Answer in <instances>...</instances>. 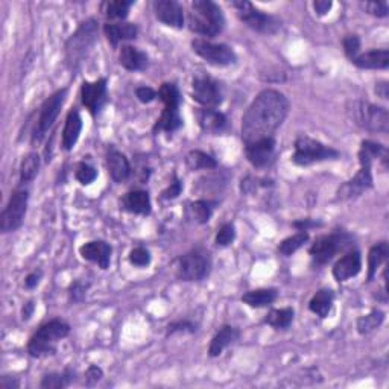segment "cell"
I'll return each mask as SVG.
<instances>
[{
  "label": "cell",
  "mask_w": 389,
  "mask_h": 389,
  "mask_svg": "<svg viewBox=\"0 0 389 389\" xmlns=\"http://www.w3.org/2000/svg\"><path fill=\"white\" fill-rule=\"evenodd\" d=\"M287 97L274 88L263 90L251 105L248 106L242 118V140L244 143H254L272 134L283 125L289 113Z\"/></svg>",
  "instance_id": "obj_1"
},
{
  "label": "cell",
  "mask_w": 389,
  "mask_h": 389,
  "mask_svg": "<svg viewBox=\"0 0 389 389\" xmlns=\"http://www.w3.org/2000/svg\"><path fill=\"white\" fill-rule=\"evenodd\" d=\"M382 160L383 166H388V149L371 140H363L359 149V163L360 169L356 175L345 181V183L338 189L336 201H350L354 198L360 196L363 192H367L372 187V172L371 166L374 160Z\"/></svg>",
  "instance_id": "obj_2"
},
{
  "label": "cell",
  "mask_w": 389,
  "mask_h": 389,
  "mask_svg": "<svg viewBox=\"0 0 389 389\" xmlns=\"http://www.w3.org/2000/svg\"><path fill=\"white\" fill-rule=\"evenodd\" d=\"M225 26L223 13L212 0H193L189 13V29L198 35L213 38Z\"/></svg>",
  "instance_id": "obj_3"
},
{
  "label": "cell",
  "mask_w": 389,
  "mask_h": 389,
  "mask_svg": "<svg viewBox=\"0 0 389 389\" xmlns=\"http://www.w3.org/2000/svg\"><path fill=\"white\" fill-rule=\"evenodd\" d=\"M70 326L63 319H51L45 322L37 332L31 336L28 342V353L32 358H46L58 350V344L68 338Z\"/></svg>",
  "instance_id": "obj_4"
},
{
  "label": "cell",
  "mask_w": 389,
  "mask_h": 389,
  "mask_svg": "<svg viewBox=\"0 0 389 389\" xmlns=\"http://www.w3.org/2000/svg\"><path fill=\"white\" fill-rule=\"evenodd\" d=\"M97 40V22L88 19L79 24L74 34L65 43V64L72 72H77L84 63Z\"/></svg>",
  "instance_id": "obj_5"
},
{
  "label": "cell",
  "mask_w": 389,
  "mask_h": 389,
  "mask_svg": "<svg viewBox=\"0 0 389 389\" xmlns=\"http://www.w3.org/2000/svg\"><path fill=\"white\" fill-rule=\"evenodd\" d=\"M159 97L164 104V110L161 116L157 119L154 125V132L164 131V132H173L183 127V119L180 116V105H181V95L180 90L172 82H164L161 84L159 92Z\"/></svg>",
  "instance_id": "obj_6"
},
{
  "label": "cell",
  "mask_w": 389,
  "mask_h": 389,
  "mask_svg": "<svg viewBox=\"0 0 389 389\" xmlns=\"http://www.w3.org/2000/svg\"><path fill=\"white\" fill-rule=\"evenodd\" d=\"M353 248V237L347 231H333V233L319 236L312 244L309 254L318 264H326L335 259L339 253H345Z\"/></svg>",
  "instance_id": "obj_7"
},
{
  "label": "cell",
  "mask_w": 389,
  "mask_h": 389,
  "mask_svg": "<svg viewBox=\"0 0 389 389\" xmlns=\"http://www.w3.org/2000/svg\"><path fill=\"white\" fill-rule=\"evenodd\" d=\"M295 152L292 161L296 166H310L313 163H321L327 160H338L339 154L336 149L330 148L315 138L301 136L295 140Z\"/></svg>",
  "instance_id": "obj_8"
},
{
  "label": "cell",
  "mask_w": 389,
  "mask_h": 389,
  "mask_svg": "<svg viewBox=\"0 0 389 389\" xmlns=\"http://www.w3.org/2000/svg\"><path fill=\"white\" fill-rule=\"evenodd\" d=\"M233 8L237 11L239 19H241L248 28L259 32L264 35H274L281 29V22L274 17L257 10L253 3L246 2V0H235Z\"/></svg>",
  "instance_id": "obj_9"
},
{
  "label": "cell",
  "mask_w": 389,
  "mask_h": 389,
  "mask_svg": "<svg viewBox=\"0 0 389 389\" xmlns=\"http://www.w3.org/2000/svg\"><path fill=\"white\" fill-rule=\"evenodd\" d=\"M68 92H69L68 88L56 90V92L49 96L43 102V105H41L37 125L34 132H32V138H31L32 145H38L43 142V138L46 137L47 132L55 125L58 116H60V111L65 102V97H68Z\"/></svg>",
  "instance_id": "obj_10"
},
{
  "label": "cell",
  "mask_w": 389,
  "mask_h": 389,
  "mask_svg": "<svg viewBox=\"0 0 389 389\" xmlns=\"http://www.w3.org/2000/svg\"><path fill=\"white\" fill-rule=\"evenodd\" d=\"M212 271L210 253L204 248H195L178 260L177 277L183 281H201Z\"/></svg>",
  "instance_id": "obj_11"
},
{
  "label": "cell",
  "mask_w": 389,
  "mask_h": 389,
  "mask_svg": "<svg viewBox=\"0 0 389 389\" xmlns=\"http://www.w3.org/2000/svg\"><path fill=\"white\" fill-rule=\"evenodd\" d=\"M354 122L363 129L371 132H382L386 134L389 131V114L386 109L372 105L370 102L358 101L353 102V109L350 110Z\"/></svg>",
  "instance_id": "obj_12"
},
{
  "label": "cell",
  "mask_w": 389,
  "mask_h": 389,
  "mask_svg": "<svg viewBox=\"0 0 389 389\" xmlns=\"http://www.w3.org/2000/svg\"><path fill=\"white\" fill-rule=\"evenodd\" d=\"M28 201V190H14L10 201H8L2 214H0V230H2V233H11V231H15L22 227L24 216H26Z\"/></svg>",
  "instance_id": "obj_13"
},
{
  "label": "cell",
  "mask_w": 389,
  "mask_h": 389,
  "mask_svg": "<svg viewBox=\"0 0 389 389\" xmlns=\"http://www.w3.org/2000/svg\"><path fill=\"white\" fill-rule=\"evenodd\" d=\"M192 49L204 61L212 65H218V68H227V65H233L237 61L236 52L223 43H212L209 40L196 38L192 41Z\"/></svg>",
  "instance_id": "obj_14"
},
{
  "label": "cell",
  "mask_w": 389,
  "mask_h": 389,
  "mask_svg": "<svg viewBox=\"0 0 389 389\" xmlns=\"http://www.w3.org/2000/svg\"><path fill=\"white\" fill-rule=\"evenodd\" d=\"M192 96L205 109H214L222 104L223 92L218 81L209 77H196L192 84Z\"/></svg>",
  "instance_id": "obj_15"
},
{
  "label": "cell",
  "mask_w": 389,
  "mask_h": 389,
  "mask_svg": "<svg viewBox=\"0 0 389 389\" xmlns=\"http://www.w3.org/2000/svg\"><path fill=\"white\" fill-rule=\"evenodd\" d=\"M81 101L92 116H96L106 102V79L102 78L93 82L86 81L81 87Z\"/></svg>",
  "instance_id": "obj_16"
},
{
  "label": "cell",
  "mask_w": 389,
  "mask_h": 389,
  "mask_svg": "<svg viewBox=\"0 0 389 389\" xmlns=\"http://www.w3.org/2000/svg\"><path fill=\"white\" fill-rule=\"evenodd\" d=\"M152 10L157 20H160L166 26L175 29H181L184 26L183 6L175 2V0H155L152 3Z\"/></svg>",
  "instance_id": "obj_17"
},
{
  "label": "cell",
  "mask_w": 389,
  "mask_h": 389,
  "mask_svg": "<svg viewBox=\"0 0 389 389\" xmlns=\"http://www.w3.org/2000/svg\"><path fill=\"white\" fill-rule=\"evenodd\" d=\"M276 152V138L268 137L259 142L245 145V155L254 168H263L272 160Z\"/></svg>",
  "instance_id": "obj_18"
},
{
  "label": "cell",
  "mask_w": 389,
  "mask_h": 389,
  "mask_svg": "<svg viewBox=\"0 0 389 389\" xmlns=\"http://www.w3.org/2000/svg\"><path fill=\"white\" fill-rule=\"evenodd\" d=\"M362 269V257L360 253L356 250H350L344 257L339 259L333 267V277L339 283L356 277Z\"/></svg>",
  "instance_id": "obj_19"
},
{
  "label": "cell",
  "mask_w": 389,
  "mask_h": 389,
  "mask_svg": "<svg viewBox=\"0 0 389 389\" xmlns=\"http://www.w3.org/2000/svg\"><path fill=\"white\" fill-rule=\"evenodd\" d=\"M111 246L104 241H92L79 248L81 257L84 260L97 263L101 269H109L111 262Z\"/></svg>",
  "instance_id": "obj_20"
},
{
  "label": "cell",
  "mask_w": 389,
  "mask_h": 389,
  "mask_svg": "<svg viewBox=\"0 0 389 389\" xmlns=\"http://www.w3.org/2000/svg\"><path fill=\"white\" fill-rule=\"evenodd\" d=\"M351 63L359 69L385 70L389 68V51L388 49H372V51L356 55Z\"/></svg>",
  "instance_id": "obj_21"
},
{
  "label": "cell",
  "mask_w": 389,
  "mask_h": 389,
  "mask_svg": "<svg viewBox=\"0 0 389 389\" xmlns=\"http://www.w3.org/2000/svg\"><path fill=\"white\" fill-rule=\"evenodd\" d=\"M106 168L116 183H125L131 175V166L127 155L113 146L106 151Z\"/></svg>",
  "instance_id": "obj_22"
},
{
  "label": "cell",
  "mask_w": 389,
  "mask_h": 389,
  "mask_svg": "<svg viewBox=\"0 0 389 389\" xmlns=\"http://www.w3.org/2000/svg\"><path fill=\"white\" fill-rule=\"evenodd\" d=\"M196 119L207 134H219L227 127L225 114L214 109H200L196 111Z\"/></svg>",
  "instance_id": "obj_23"
},
{
  "label": "cell",
  "mask_w": 389,
  "mask_h": 389,
  "mask_svg": "<svg viewBox=\"0 0 389 389\" xmlns=\"http://www.w3.org/2000/svg\"><path fill=\"white\" fill-rule=\"evenodd\" d=\"M241 338V330L233 326H223L219 332L213 336L210 347H209V356L210 358H218L222 351L228 349L230 345H233Z\"/></svg>",
  "instance_id": "obj_24"
},
{
  "label": "cell",
  "mask_w": 389,
  "mask_h": 389,
  "mask_svg": "<svg viewBox=\"0 0 389 389\" xmlns=\"http://www.w3.org/2000/svg\"><path fill=\"white\" fill-rule=\"evenodd\" d=\"M82 131V119L81 114L77 109H72L65 118V123H64V129H63V138H61V146L64 151H72L77 145L79 134Z\"/></svg>",
  "instance_id": "obj_25"
},
{
  "label": "cell",
  "mask_w": 389,
  "mask_h": 389,
  "mask_svg": "<svg viewBox=\"0 0 389 389\" xmlns=\"http://www.w3.org/2000/svg\"><path fill=\"white\" fill-rule=\"evenodd\" d=\"M104 34L113 47H118L120 41L136 40L138 28L134 23H105Z\"/></svg>",
  "instance_id": "obj_26"
},
{
  "label": "cell",
  "mask_w": 389,
  "mask_h": 389,
  "mask_svg": "<svg viewBox=\"0 0 389 389\" xmlns=\"http://www.w3.org/2000/svg\"><path fill=\"white\" fill-rule=\"evenodd\" d=\"M119 63L122 68H125L129 72H138V70H145L148 68L149 58L143 51H140V49L125 45L120 49Z\"/></svg>",
  "instance_id": "obj_27"
},
{
  "label": "cell",
  "mask_w": 389,
  "mask_h": 389,
  "mask_svg": "<svg viewBox=\"0 0 389 389\" xmlns=\"http://www.w3.org/2000/svg\"><path fill=\"white\" fill-rule=\"evenodd\" d=\"M122 205L127 212L134 214H143V216H146V214H149L152 210L151 196H149V193L145 192V190H132V192H128L123 196Z\"/></svg>",
  "instance_id": "obj_28"
},
{
  "label": "cell",
  "mask_w": 389,
  "mask_h": 389,
  "mask_svg": "<svg viewBox=\"0 0 389 389\" xmlns=\"http://www.w3.org/2000/svg\"><path fill=\"white\" fill-rule=\"evenodd\" d=\"M335 301V294L330 289H319V291L312 296L309 301V309L312 313H315L319 318H327L328 313L332 312Z\"/></svg>",
  "instance_id": "obj_29"
},
{
  "label": "cell",
  "mask_w": 389,
  "mask_h": 389,
  "mask_svg": "<svg viewBox=\"0 0 389 389\" xmlns=\"http://www.w3.org/2000/svg\"><path fill=\"white\" fill-rule=\"evenodd\" d=\"M278 296L277 289L272 287H264V289H254V291H250L244 294L242 301L245 304L250 305V308H267V305L272 304Z\"/></svg>",
  "instance_id": "obj_30"
},
{
  "label": "cell",
  "mask_w": 389,
  "mask_h": 389,
  "mask_svg": "<svg viewBox=\"0 0 389 389\" xmlns=\"http://www.w3.org/2000/svg\"><path fill=\"white\" fill-rule=\"evenodd\" d=\"M388 255H389L388 242H379L371 246V250L368 253V283L374 280L377 269L380 268V264L386 262Z\"/></svg>",
  "instance_id": "obj_31"
},
{
  "label": "cell",
  "mask_w": 389,
  "mask_h": 389,
  "mask_svg": "<svg viewBox=\"0 0 389 389\" xmlns=\"http://www.w3.org/2000/svg\"><path fill=\"white\" fill-rule=\"evenodd\" d=\"M74 380V370L65 368L61 372H49L43 377L40 388L43 389H63L68 388Z\"/></svg>",
  "instance_id": "obj_32"
},
{
  "label": "cell",
  "mask_w": 389,
  "mask_h": 389,
  "mask_svg": "<svg viewBox=\"0 0 389 389\" xmlns=\"http://www.w3.org/2000/svg\"><path fill=\"white\" fill-rule=\"evenodd\" d=\"M132 5H134L132 0H113L102 3V13L110 20H125Z\"/></svg>",
  "instance_id": "obj_33"
},
{
  "label": "cell",
  "mask_w": 389,
  "mask_h": 389,
  "mask_svg": "<svg viewBox=\"0 0 389 389\" xmlns=\"http://www.w3.org/2000/svg\"><path fill=\"white\" fill-rule=\"evenodd\" d=\"M212 213H213V207L212 203L209 201H195V203H190L187 205V210L186 214L190 221H193L196 223H207L212 218Z\"/></svg>",
  "instance_id": "obj_34"
},
{
  "label": "cell",
  "mask_w": 389,
  "mask_h": 389,
  "mask_svg": "<svg viewBox=\"0 0 389 389\" xmlns=\"http://www.w3.org/2000/svg\"><path fill=\"white\" fill-rule=\"evenodd\" d=\"M295 312L292 308L286 309H272L267 318H264V324L274 327L277 330H285L292 324Z\"/></svg>",
  "instance_id": "obj_35"
},
{
  "label": "cell",
  "mask_w": 389,
  "mask_h": 389,
  "mask_svg": "<svg viewBox=\"0 0 389 389\" xmlns=\"http://www.w3.org/2000/svg\"><path fill=\"white\" fill-rule=\"evenodd\" d=\"M186 164L190 170H200V169H216L218 161L212 155L203 151H190L186 157Z\"/></svg>",
  "instance_id": "obj_36"
},
{
  "label": "cell",
  "mask_w": 389,
  "mask_h": 389,
  "mask_svg": "<svg viewBox=\"0 0 389 389\" xmlns=\"http://www.w3.org/2000/svg\"><path fill=\"white\" fill-rule=\"evenodd\" d=\"M383 321H385V313L382 310L374 309V310H371L368 315L360 317L358 319V326L356 327H358V332L360 335H370L382 326Z\"/></svg>",
  "instance_id": "obj_37"
},
{
  "label": "cell",
  "mask_w": 389,
  "mask_h": 389,
  "mask_svg": "<svg viewBox=\"0 0 389 389\" xmlns=\"http://www.w3.org/2000/svg\"><path fill=\"white\" fill-rule=\"evenodd\" d=\"M40 169V155L37 152H29L20 164V183L26 184L37 177Z\"/></svg>",
  "instance_id": "obj_38"
},
{
  "label": "cell",
  "mask_w": 389,
  "mask_h": 389,
  "mask_svg": "<svg viewBox=\"0 0 389 389\" xmlns=\"http://www.w3.org/2000/svg\"><path fill=\"white\" fill-rule=\"evenodd\" d=\"M308 241H309L308 231H300V233L289 236L285 239V241H281L278 245V253L289 257V255H292L294 253L300 250L301 246H304V244H308Z\"/></svg>",
  "instance_id": "obj_39"
},
{
  "label": "cell",
  "mask_w": 389,
  "mask_h": 389,
  "mask_svg": "<svg viewBox=\"0 0 389 389\" xmlns=\"http://www.w3.org/2000/svg\"><path fill=\"white\" fill-rule=\"evenodd\" d=\"M74 178H77L82 186H88L97 178V172L95 168L90 166V164L79 163L77 166V170H74Z\"/></svg>",
  "instance_id": "obj_40"
},
{
  "label": "cell",
  "mask_w": 389,
  "mask_h": 389,
  "mask_svg": "<svg viewBox=\"0 0 389 389\" xmlns=\"http://www.w3.org/2000/svg\"><path fill=\"white\" fill-rule=\"evenodd\" d=\"M236 239V228L235 223H223V225L219 228L218 235H216V245L221 248H225L228 245H231L235 242Z\"/></svg>",
  "instance_id": "obj_41"
},
{
  "label": "cell",
  "mask_w": 389,
  "mask_h": 389,
  "mask_svg": "<svg viewBox=\"0 0 389 389\" xmlns=\"http://www.w3.org/2000/svg\"><path fill=\"white\" fill-rule=\"evenodd\" d=\"M129 262H131V264H134V267H138V268L148 267V264L151 263V253H149L143 246H137V248H134V250H131Z\"/></svg>",
  "instance_id": "obj_42"
},
{
  "label": "cell",
  "mask_w": 389,
  "mask_h": 389,
  "mask_svg": "<svg viewBox=\"0 0 389 389\" xmlns=\"http://www.w3.org/2000/svg\"><path fill=\"white\" fill-rule=\"evenodd\" d=\"M90 283H86L82 280H77L73 281L69 287V298L72 303H81L86 298V294L88 291Z\"/></svg>",
  "instance_id": "obj_43"
},
{
  "label": "cell",
  "mask_w": 389,
  "mask_h": 389,
  "mask_svg": "<svg viewBox=\"0 0 389 389\" xmlns=\"http://www.w3.org/2000/svg\"><path fill=\"white\" fill-rule=\"evenodd\" d=\"M342 45H344V52L350 60H353L356 55H359L360 40L358 35H347L342 41Z\"/></svg>",
  "instance_id": "obj_44"
},
{
  "label": "cell",
  "mask_w": 389,
  "mask_h": 389,
  "mask_svg": "<svg viewBox=\"0 0 389 389\" xmlns=\"http://www.w3.org/2000/svg\"><path fill=\"white\" fill-rule=\"evenodd\" d=\"M360 6L363 8V11H367L368 14L374 15V17H386L388 15V5L385 2H365L360 3Z\"/></svg>",
  "instance_id": "obj_45"
},
{
  "label": "cell",
  "mask_w": 389,
  "mask_h": 389,
  "mask_svg": "<svg viewBox=\"0 0 389 389\" xmlns=\"http://www.w3.org/2000/svg\"><path fill=\"white\" fill-rule=\"evenodd\" d=\"M196 324L190 321H175V322H170L168 326V336L170 335H175L178 332H187V333H195L196 332Z\"/></svg>",
  "instance_id": "obj_46"
},
{
  "label": "cell",
  "mask_w": 389,
  "mask_h": 389,
  "mask_svg": "<svg viewBox=\"0 0 389 389\" xmlns=\"http://www.w3.org/2000/svg\"><path fill=\"white\" fill-rule=\"evenodd\" d=\"M181 192H183V183H181L178 178H175L166 190H163L161 198L163 200H175V198L181 195Z\"/></svg>",
  "instance_id": "obj_47"
},
{
  "label": "cell",
  "mask_w": 389,
  "mask_h": 389,
  "mask_svg": "<svg viewBox=\"0 0 389 389\" xmlns=\"http://www.w3.org/2000/svg\"><path fill=\"white\" fill-rule=\"evenodd\" d=\"M86 386H95L99 380L104 377L102 370L97 365H90L88 370L86 371Z\"/></svg>",
  "instance_id": "obj_48"
},
{
  "label": "cell",
  "mask_w": 389,
  "mask_h": 389,
  "mask_svg": "<svg viewBox=\"0 0 389 389\" xmlns=\"http://www.w3.org/2000/svg\"><path fill=\"white\" fill-rule=\"evenodd\" d=\"M136 96H137V99H138L140 102L149 104V102H152L157 96H159V93H157L154 88L145 86V87H138L136 90Z\"/></svg>",
  "instance_id": "obj_49"
},
{
  "label": "cell",
  "mask_w": 389,
  "mask_h": 389,
  "mask_svg": "<svg viewBox=\"0 0 389 389\" xmlns=\"http://www.w3.org/2000/svg\"><path fill=\"white\" fill-rule=\"evenodd\" d=\"M41 277H43V272H41L40 269L37 271H32L31 274L26 276V278H24V286H26V289H34L40 285V280Z\"/></svg>",
  "instance_id": "obj_50"
},
{
  "label": "cell",
  "mask_w": 389,
  "mask_h": 389,
  "mask_svg": "<svg viewBox=\"0 0 389 389\" xmlns=\"http://www.w3.org/2000/svg\"><path fill=\"white\" fill-rule=\"evenodd\" d=\"M292 227L298 228V231H309L310 228L321 227V222L312 221V219H300V221L292 222Z\"/></svg>",
  "instance_id": "obj_51"
},
{
  "label": "cell",
  "mask_w": 389,
  "mask_h": 389,
  "mask_svg": "<svg viewBox=\"0 0 389 389\" xmlns=\"http://www.w3.org/2000/svg\"><path fill=\"white\" fill-rule=\"evenodd\" d=\"M333 2L332 0H317V2H313V10L318 15H326L330 10H332Z\"/></svg>",
  "instance_id": "obj_52"
},
{
  "label": "cell",
  "mask_w": 389,
  "mask_h": 389,
  "mask_svg": "<svg viewBox=\"0 0 389 389\" xmlns=\"http://www.w3.org/2000/svg\"><path fill=\"white\" fill-rule=\"evenodd\" d=\"M20 388V382L15 377L3 376L0 380V389H17Z\"/></svg>",
  "instance_id": "obj_53"
},
{
  "label": "cell",
  "mask_w": 389,
  "mask_h": 389,
  "mask_svg": "<svg viewBox=\"0 0 389 389\" xmlns=\"http://www.w3.org/2000/svg\"><path fill=\"white\" fill-rule=\"evenodd\" d=\"M34 310H35V304H34V301H28L26 304H24V305H23V310H22V318H23V321L31 319V317L34 315Z\"/></svg>",
  "instance_id": "obj_54"
},
{
  "label": "cell",
  "mask_w": 389,
  "mask_h": 389,
  "mask_svg": "<svg viewBox=\"0 0 389 389\" xmlns=\"http://www.w3.org/2000/svg\"><path fill=\"white\" fill-rule=\"evenodd\" d=\"M376 93L382 97V99H388L389 96V86L386 81H380L376 84Z\"/></svg>",
  "instance_id": "obj_55"
}]
</instances>
